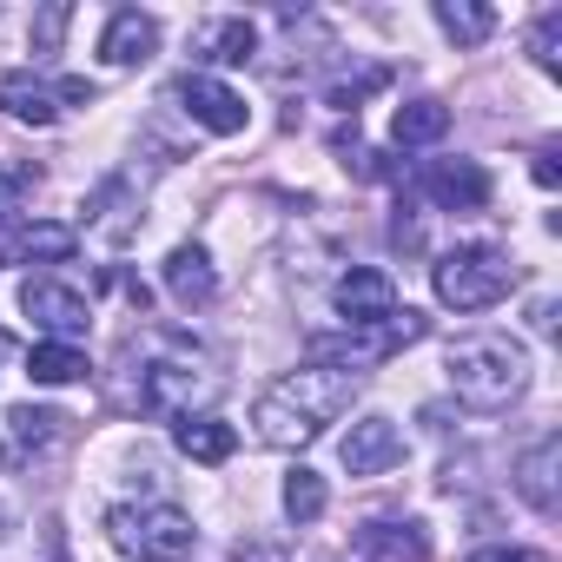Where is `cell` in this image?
<instances>
[{
  "mask_svg": "<svg viewBox=\"0 0 562 562\" xmlns=\"http://www.w3.org/2000/svg\"><path fill=\"white\" fill-rule=\"evenodd\" d=\"M338 457H345V470L351 476H384V470H397L404 463V430L391 424V417H358L351 430H345V443H338Z\"/></svg>",
  "mask_w": 562,
  "mask_h": 562,
  "instance_id": "cell-9",
  "label": "cell"
},
{
  "mask_svg": "<svg viewBox=\"0 0 562 562\" xmlns=\"http://www.w3.org/2000/svg\"><path fill=\"white\" fill-rule=\"evenodd\" d=\"M54 93H60V100H74V106H93V80H60Z\"/></svg>",
  "mask_w": 562,
  "mask_h": 562,
  "instance_id": "cell-28",
  "label": "cell"
},
{
  "mask_svg": "<svg viewBox=\"0 0 562 562\" xmlns=\"http://www.w3.org/2000/svg\"><path fill=\"white\" fill-rule=\"evenodd\" d=\"M437 27L457 41V47H483L496 34V14L476 8V0H437Z\"/></svg>",
  "mask_w": 562,
  "mask_h": 562,
  "instance_id": "cell-22",
  "label": "cell"
},
{
  "mask_svg": "<svg viewBox=\"0 0 562 562\" xmlns=\"http://www.w3.org/2000/svg\"><path fill=\"white\" fill-rule=\"evenodd\" d=\"M529 54H536L542 74H562V14H542V21L529 27Z\"/></svg>",
  "mask_w": 562,
  "mask_h": 562,
  "instance_id": "cell-25",
  "label": "cell"
},
{
  "mask_svg": "<svg viewBox=\"0 0 562 562\" xmlns=\"http://www.w3.org/2000/svg\"><path fill=\"white\" fill-rule=\"evenodd\" d=\"M358 562H430V529L424 522H364Z\"/></svg>",
  "mask_w": 562,
  "mask_h": 562,
  "instance_id": "cell-16",
  "label": "cell"
},
{
  "mask_svg": "<svg viewBox=\"0 0 562 562\" xmlns=\"http://www.w3.org/2000/svg\"><path fill=\"white\" fill-rule=\"evenodd\" d=\"M555 463H562V437H542V443H529V450H522V463H516V490H522V503H529L536 516H555V509H562Z\"/></svg>",
  "mask_w": 562,
  "mask_h": 562,
  "instance_id": "cell-15",
  "label": "cell"
},
{
  "mask_svg": "<svg viewBox=\"0 0 562 562\" xmlns=\"http://www.w3.org/2000/svg\"><path fill=\"white\" fill-rule=\"evenodd\" d=\"M351 404H358V378H351V371L305 364V371H285V378H271V384L258 391L251 430H258V443H271V450H305V443H318Z\"/></svg>",
  "mask_w": 562,
  "mask_h": 562,
  "instance_id": "cell-1",
  "label": "cell"
},
{
  "mask_svg": "<svg viewBox=\"0 0 562 562\" xmlns=\"http://www.w3.org/2000/svg\"><path fill=\"white\" fill-rule=\"evenodd\" d=\"M8 424H14V437H21V450L34 457V450H47V443L60 437V424H67V417H54V411H34V404H21V411H14Z\"/></svg>",
  "mask_w": 562,
  "mask_h": 562,
  "instance_id": "cell-24",
  "label": "cell"
},
{
  "mask_svg": "<svg viewBox=\"0 0 562 562\" xmlns=\"http://www.w3.org/2000/svg\"><path fill=\"white\" fill-rule=\"evenodd\" d=\"M0 106H8L21 126H54V120H60V93H54L41 74H27V67L0 80Z\"/></svg>",
  "mask_w": 562,
  "mask_h": 562,
  "instance_id": "cell-17",
  "label": "cell"
},
{
  "mask_svg": "<svg viewBox=\"0 0 562 562\" xmlns=\"http://www.w3.org/2000/svg\"><path fill=\"white\" fill-rule=\"evenodd\" d=\"M251 54H258V27L245 14L199 21V34H192V60H205V67H245Z\"/></svg>",
  "mask_w": 562,
  "mask_h": 562,
  "instance_id": "cell-13",
  "label": "cell"
},
{
  "mask_svg": "<svg viewBox=\"0 0 562 562\" xmlns=\"http://www.w3.org/2000/svg\"><path fill=\"white\" fill-rule=\"evenodd\" d=\"M21 312L47 331V345H80V338H87V325H93L87 292L60 285V278H27V285H21Z\"/></svg>",
  "mask_w": 562,
  "mask_h": 562,
  "instance_id": "cell-7",
  "label": "cell"
},
{
  "mask_svg": "<svg viewBox=\"0 0 562 562\" xmlns=\"http://www.w3.org/2000/svg\"><path fill=\"white\" fill-rule=\"evenodd\" d=\"M424 199L437 212H483L490 205V172L476 159H437L424 172Z\"/></svg>",
  "mask_w": 562,
  "mask_h": 562,
  "instance_id": "cell-10",
  "label": "cell"
},
{
  "mask_svg": "<svg viewBox=\"0 0 562 562\" xmlns=\"http://www.w3.org/2000/svg\"><path fill=\"white\" fill-rule=\"evenodd\" d=\"M0 463H8V443H0Z\"/></svg>",
  "mask_w": 562,
  "mask_h": 562,
  "instance_id": "cell-29",
  "label": "cell"
},
{
  "mask_svg": "<svg viewBox=\"0 0 562 562\" xmlns=\"http://www.w3.org/2000/svg\"><path fill=\"white\" fill-rule=\"evenodd\" d=\"M166 292H172L186 312L218 299V271H212V251H205V245H172V251H166Z\"/></svg>",
  "mask_w": 562,
  "mask_h": 562,
  "instance_id": "cell-14",
  "label": "cell"
},
{
  "mask_svg": "<svg viewBox=\"0 0 562 562\" xmlns=\"http://www.w3.org/2000/svg\"><path fill=\"white\" fill-rule=\"evenodd\" d=\"M450 133V106L443 100H404L397 120H391V139L397 146H437Z\"/></svg>",
  "mask_w": 562,
  "mask_h": 562,
  "instance_id": "cell-20",
  "label": "cell"
},
{
  "mask_svg": "<svg viewBox=\"0 0 562 562\" xmlns=\"http://www.w3.org/2000/svg\"><path fill=\"white\" fill-rule=\"evenodd\" d=\"M331 299H338L345 325H378V318L397 312V285H391V271H378V265H351Z\"/></svg>",
  "mask_w": 562,
  "mask_h": 562,
  "instance_id": "cell-11",
  "label": "cell"
},
{
  "mask_svg": "<svg viewBox=\"0 0 562 562\" xmlns=\"http://www.w3.org/2000/svg\"><path fill=\"white\" fill-rule=\"evenodd\" d=\"M430 285H437V305H443V312H490V305L509 299L516 265H509V251H496V245H457V251L437 258Z\"/></svg>",
  "mask_w": 562,
  "mask_h": 562,
  "instance_id": "cell-4",
  "label": "cell"
},
{
  "mask_svg": "<svg viewBox=\"0 0 562 562\" xmlns=\"http://www.w3.org/2000/svg\"><path fill=\"white\" fill-rule=\"evenodd\" d=\"M325 503H331V490H325V476L299 463V470L285 476V516H292V522L305 529V522H318V516H325Z\"/></svg>",
  "mask_w": 562,
  "mask_h": 562,
  "instance_id": "cell-23",
  "label": "cell"
},
{
  "mask_svg": "<svg viewBox=\"0 0 562 562\" xmlns=\"http://www.w3.org/2000/svg\"><path fill=\"white\" fill-rule=\"evenodd\" d=\"M172 100L192 113V126H205V133H218V139L245 133V120H251V106H245L225 80H212V74H186V80H172Z\"/></svg>",
  "mask_w": 562,
  "mask_h": 562,
  "instance_id": "cell-8",
  "label": "cell"
},
{
  "mask_svg": "<svg viewBox=\"0 0 562 562\" xmlns=\"http://www.w3.org/2000/svg\"><path fill=\"white\" fill-rule=\"evenodd\" d=\"M172 443H179L192 463H225V457L238 450V430L218 424V417H186V424H172Z\"/></svg>",
  "mask_w": 562,
  "mask_h": 562,
  "instance_id": "cell-19",
  "label": "cell"
},
{
  "mask_svg": "<svg viewBox=\"0 0 562 562\" xmlns=\"http://www.w3.org/2000/svg\"><path fill=\"white\" fill-rule=\"evenodd\" d=\"M27 378L47 384V391L80 384V378H87V351H80V345H34V351H27Z\"/></svg>",
  "mask_w": 562,
  "mask_h": 562,
  "instance_id": "cell-21",
  "label": "cell"
},
{
  "mask_svg": "<svg viewBox=\"0 0 562 562\" xmlns=\"http://www.w3.org/2000/svg\"><path fill=\"white\" fill-rule=\"evenodd\" d=\"M218 391H225L218 371L159 358V364H146V378H139V411H146V417H166V424H186V417H212Z\"/></svg>",
  "mask_w": 562,
  "mask_h": 562,
  "instance_id": "cell-6",
  "label": "cell"
},
{
  "mask_svg": "<svg viewBox=\"0 0 562 562\" xmlns=\"http://www.w3.org/2000/svg\"><path fill=\"white\" fill-rule=\"evenodd\" d=\"M74 245H80V232H74V225L34 218V225H21V232H14V245H0V258H34V265H67V258H74Z\"/></svg>",
  "mask_w": 562,
  "mask_h": 562,
  "instance_id": "cell-18",
  "label": "cell"
},
{
  "mask_svg": "<svg viewBox=\"0 0 562 562\" xmlns=\"http://www.w3.org/2000/svg\"><path fill=\"white\" fill-rule=\"evenodd\" d=\"M153 54H159V21L139 14V8H120L100 34V60L106 67H146Z\"/></svg>",
  "mask_w": 562,
  "mask_h": 562,
  "instance_id": "cell-12",
  "label": "cell"
},
{
  "mask_svg": "<svg viewBox=\"0 0 562 562\" xmlns=\"http://www.w3.org/2000/svg\"><path fill=\"white\" fill-rule=\"evenodd\" d=\"M430 331V318H417L411 305H397L391 318H378V325H345L338 338L331 331H318L312 338V364H331V371H351V378H364L371 364H384V358H397L404 345H417Z\"/></svg>",
  "mask_w": 562,
  "mask_h": 562,
  "instance_id": "cell-5",
  "label": "cell"
},
{
  "mask_svg": "<svg viewBox=\"0 0 562 562\" xmlns=\"http://www.w3.org/2000/svg\"><path fill=\"white\" fill-rule=\"evenodd\" d=\"M470 562H549V555L522 549V542H483V549H470Z\"/></svg>",
  "mask_w": 562,
  "mask_h": 562,
  "instance_id": "cell-26",
  "label": "cell"
},
{
  "mask_svg": "<svg viewBox=\"0 0 562 562\" xmlns=\"http://www.w3.org/2000/svg\"><path fill=\"white\" fill-rule=\"evenodd\" d=\"M60 34H67V8H47V14L34 21V47H41V54H54V47H60Z\"/></svg>",
  "mask_w": 562,
  "mask_h": 562,
  "instance_id": "cell-27",
  "label": "cell"
},
{
  "mask_svg": "<svg viewBox=\"0 0 562 562\" xmlns=\"http://www.w3.org/2000/svg\"><path fill=\"white\" fill-rule=\"evenodd\" d=\"M106 542L133 562H186L199 549V522L179 503H113L106 509Z\"/></svg>",
  "mask_w": 562,
  "mask_h": 562,
  "instance_id": "cell-3",
  "label": "cell"
},
{
  "mask_svg": "<svg viewBox=\"0 0 562 562\" xmlns=\"http://www.w3.org/2000/svg\"><path fill=\"white\" fill-rule=\"evenodd\" d=\"M443 371H450V391L470 411H509L529 391V351L516 338H490V331L450 345V364Z\"/></svg>",
  "mask_w": 562,
  "mask_h": 562,
  "instance_id": "cell-2",
  "label": "cell"
}]
</instances>
